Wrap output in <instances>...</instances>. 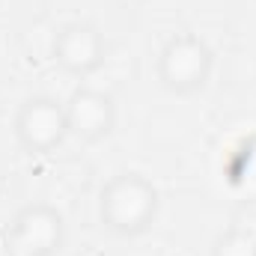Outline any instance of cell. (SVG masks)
<instances>
[{"mask_svg": "<svg viewBox=\"0 0 256 256\" xmlns=\"http://www.w3.org/2000/svg\"><path fill=\"white\" fill-rule=\"evenodd\" d=\"M208 256H256V232L244 226H230L214 238Z\"/></svg>", "mask_w": 256, "mask_h": 256, "instance_id": "cell-7", "label": "cell"}, {"mask_svg": "<svg viewBox=\"0 0 256 256\" xmlns=\"http://www.w3.org/2000/svg\"><path fill=\"white\" fill-rule=\"evenodd\" d=\"M54 66L72 78H90L108 60V39L92 21H68L54 33L51 42Z\"/></svg>", "mask_w": 256, "mask_h": 256, "instance_id": "cell-5", "label": "cell"}, {"mask_svg": "<svg viewBox=\"0 0 256 256\" xmlns=\"http://www.w3.org/2000/svg\"><path fill=\"white\" fill-rule=\"evenodd\" d=\"M98 224L116 236V238H137L152 230V224L161 214V191L158 185L137 173V170H122L114 173L102 188L96 200Z\"/></svg>", "mask_w": 256, "mask_h": 256, "instance_id": "cell-1", "label": "cell"}, {"mask_svg": "<svg viewBox=\"0 0 256 256\" xmlns=\"http://www.w3.org/2000/svg\"><path fill=\"white\" fill-rule=\"evenodd\" d=\"M66 244V218L48 200L21 206L3 238L6 256H57Z\"/></svg>", "mask_w": 256, "mask_h": 256, "instance_id": "cell-3", "label": "cell"}, {"mask_svg": "<svg viewBox=\"0 0 256 256\" xmlns=\"http://www.w3.org/2000/svg\"><path fill=\"white\" fill-rule=\"evenodd\" d=\"M63 108H66L68 134L78 137L80 143H102L116 131L120 108H116L114 92H108V90L80 84L68 92Z\"/></svg>", "mask_w": 256, "mask_h": 256, "instance_id": "cell-6", "label": "cell"}, {"mask_svg": "<svg viewBox=\"0 0 256 256\" xmlns=\"http://www.w3.org/2000/svg\"><path fill=\"white\" fill-rule=\"evenodd\" d=\"M12 137L27 155H51L66 143L68 122H66V108L54 96L36 92L27 96L12 116Z\"/></svg>", "mask_w": 256, "mask_h": 256, "instance_id": "cell-4", "label": "cell"}, {"mask_svg": "<svg viewBox=\"0 0 256 256\" xmlns=\"http://www.w3.org/2000/svg\"><path fill=\"white\" fill-rule=\"evenodd\" d=\"M238 161H242V167L236 170V188L244 194L250 202L256 200V143H248L244 149H242V155H238Z\"/></svg>", "mask_w": 256, "mask_h": 256, "instance_id": "cell-8", "label": "cell"}, {"mask_svg": "<svg viewBox=\"0 0 256 256\" xmlns=\"http://www.w3.org/2000/svg\"><path fill=\"white\" fill-rule=\"evenodd\" d=\"M214 74V48L194 30L167 36L155 57V78L170 96H196Z\"/></svg>", "mask_w": 256, "mask_h": 256, "instance_id": "cell-2", "label": "cell"}]
</instances>
